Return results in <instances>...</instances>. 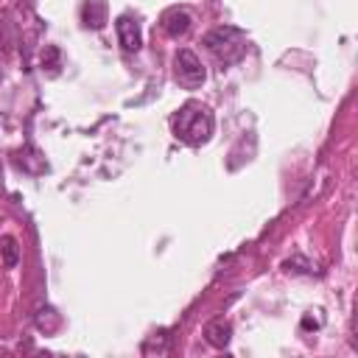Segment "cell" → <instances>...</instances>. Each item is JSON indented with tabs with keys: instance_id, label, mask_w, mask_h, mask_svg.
<instances>
[{
	"instance_id": "1",
	"label": "cell",
	"mask_w": 358,
	"mask_h": 358,
	"mask_svg": "<svg viewBox=\"0 0 358 358\" xmlns=\"http://www.w3.org/2000/svg\"><path fill=\"white\" fill-rule=\"evenodd\" d=\"M213 129H215V120H213V112L210 106H204L201 101H185L173 117H171V131L176 140H182L185 145H204L210 137H213Z\"/></svg>"
},
{
	"instance_id": "2",
	"label": "cell",
	"mask_w": 358,
	"mask_h": 358,
	"mask_svg": "<svg viewBox=\"0 0 358 358\" xmlns=\"http://www.w3.org/2000/svg\"><path fill=\"white\" fill-rule=\"evenodd\" d=\"M204 45L207 50L224 62V64H235L246 56V34L241 28H232V25H221V28H213L207 36H204Z\"/></svg>"
},
{
	"instance_id": "3",
	"label": "cell",
	"mask_w": 358,
	"mask_h": 358,
	"mask_svg": "<svg viewBox=\"0 0 358 358\" xmlns=\"http://www.w3.org/2000/svg\"><path fill=\"white\" fill-rule=\"evenodd\" d=\"M173 76H176V81H179L185 90H196V87L204 84L207 70H204L201 59H199L193 50L182 48V50L173 56Z\"/></svg>"
},
{
	"instance_id": "4",
	"label": "cell",
	"mask_w": 358,
	"mask_h": 358,
	"mask_svg": "<svg viewBox=\"0 0 358 358\" xmlns=\"http://www.w3.org/2000/svg\"><path fill=\"white\" fill-rule=\"evenodd\" d=\"M115 31H117V42L126 53H137L143 48V31H140V22L131 17V14H120L115 20Z\"/></svg>"
},
{
	"instance_id": "5",
	"label": "cell",
	"mask_w": 358,
	"mask_h": 358,
	"mask_svg": "<svg viewBox=\"0 0 358 358\" xmlns=\"http://www.w3.org/2000/svg\"><path fill=\"white\" fill-rule=\"evenodd\" d=\"M190 22H193V17H190L187 8H168L162 14V31L168 36H173V39L176 36H185L190 31Z\"/></svg>"
},
{
	"instance_id": "6",
	"label": "cell",
	"mask_w": 358,
	"mask_h": 358,
	"mask_svg": "<svg viewBox=\"0 0 358 358\" xmlns=\"http://www.w3.org/2000/svg\"><path fill=\"white\" fill-rule=\"evenodd\" d=\"M204 338H207V344H213V347H227L229 344V338H232V324L224 319V316H218V319H213V322H207V327H204Z\"/></svg>"
},
{
	"instance_id": "7",
	"label": "cell",
	"mask_w": 358,
	"mask_h": 358,
	"mask_svg": "<svg viewBox=\"0 0 358 358\" xmlns=\"http://www.w3.org/2000/svg\"><path fill=\"white\" fill-rule=\"evenodd\" d=\"M84 22H87L90 28H101V25L106 22V6H103L101 0H90V3L84 6Z\"/></svg>"
},
{
	"instance_id": "8",
	"label": "cell",
	"mask_w": 358,
	"mask_h": 358,
	"mask_svg": "<svg viewBox=\"0 0 358 358\" xmlns=\"http://www.w3.org/2000/svg\"><path fill=\"white\" fill-rule=\"evenodd\" d=\"M0 255H3V263H6L8 268L17 266V260H20V246H17V241H14L11 235H3V238H0Z\"/></svg>"
},
{
	"instance_id": "9",
	"label": "cell",
	"mask_w": 358,
	"mask_h": 358,
	"mask_svg": "<svg viewBox=\"0 0 358 358\" xmlns=\"http://www.w3.org/2000/svg\"><path fill=\"white\" fill-rule=\"evenodd\" d=\"M36 327H39L42 333H53V330L59 327V313H56L53 308L39 310V316H36Z\"/></svg>"
}]
</instances>
